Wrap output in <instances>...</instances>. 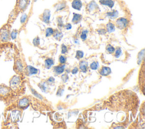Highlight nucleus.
<instances>
[{"mask_svg": "<svg viewBox=\"0 0 145 129\" xmlns=\"http://www.w3.org/2000/svg\"><path fill=\"white\" fill-rule=\"evenodd\" d=\"M9 87L12 89L13 93L17 98L22 95L24 92V83L23 77L20 75H14L9 80Z\"/></svg>", "mask_w": 145, "mask_h": 129, "instance_id": "nucleus-1", "label": "nucleus"}, {"mask_svg": "<svg viewBox=\"0 0 145 129\" xmlns=\"http://www.w3.org/2000/svg\"><path fill=\"white\" fill-rule=\"evenodd\" d=\"M17 99L9 86L5 84H0V101L5 105L6 107Z\"/></svg>", "mask_w": 145, "mask_h": 129, "instance_id": "nucleus-2", "label": "nucleus"}, {"mask_svg": "<svg viewBox=\"0 0 145 129\" xmlns=\"http://www.w3.org/2000/svg\"><path fill=\"white\" fill-rule=\"evenodd\" d=\"M15 52L14 54V66H13V69L14 72H15L16 75H20L21 76L23 77L25 73V70L26 67H24L23 62L19 55V51L18 49L15 47Z\"/></svg>", "mask_w": 145, "mask_h": 129, "instance_id": "nucleus-3", "label": "nucleus"}, {"mask_svg": "<svg viewBox=\"0 0 145 129\" xmlns=\"http://www.w3.org/2000/svg\"><path fill=\"white\" fill-rule=\"evenodd\" d=\"M11 26L12 24L6 23L0 29V46L6 44L10 41Z\"/></svg>", "mask_w": 145, "mask_h": 129, "instance_id": "nucleus-4", "label": "nucleus"}, {"mask_svg": "<svg viewBox=\"0 0 145 129\" xmlns=\"http://www.w3.org/2000/svg\"><path fill=\"white\" fill-rule=\"evenodd\" d=\"M29 4V0H17L14 10L19 14L21 12H23L27 9Z\"/></svg>", "mask_w": 145, "mask_h": 129, "instance_id": "nucleus-5", "label": "nucleus"}, {"mask_svg": "<svg viewBox=\"0 0 145 129\" xmlns=\"http://www.w3.org/2000/svg\"><path fill=\"white\" fill-rule=\"evenodd\" d=\"M129 21L127 18H119L116 20V27L120 30H123L128 27L129 24Z\"/></svg>", "mask_w": 145, "mask_h": 129, "instance_id": "nucleus-6", "label": "nucleus"}, {"mask_svg": "<svg viewBox=\"0 0 145 129\" xmlns=\"http://www.w3.org/2000/svg\"><path fill=\"white\" fill-rule=\"evenodd\" d=\"M51 18V11L48 9L44 10L42 16V20L45 24H49Z\"/></svg>", "mask_w": 145, "mask_h": 129, "instance_id": "nucleus-7", "label": "nucleus"}, {"mask_svg": "<svg viewBox=\"0 0 145 129\" xmlns=\"http://www.w3.org/2000/svg\"><path fill=\"white\" fill-rule=\"evenodd\" d=\"M37 71H38V70L34 67H32V66H27L26 68L24 75L27 76L35 75V74L37 73Z\"/></svg>", "mask_w": 145, "mask_h": 129, "instance_id": "nucleus-8", "label": "nucleus"}, {"mask_svg": "<svg viewBox=\"0 0 145 129\" xmlns=\"http://www.w3.org/2000/svg\"><path fill=\"white\" fill-rule=\"evenodd\" d=\"M111 69L108 67H102L99 70V73L103 76H107L111 73Z\"/></svg>", "mask_w": 145, "mask_h": 129, "instance_id": "nucleus-9", "label": "nucleus"}, {"mask_svg": "<svg viewBox=\"0 0 145 129\" xmlns=\"http://www.w3.org/2000/svg\"><path fill=\"white\" fill-rule=\"evenodd\" d=\"M72 6L75 10H80L82 7V2L81 0H73L72 3Z\"/></svg>", "mask_w": 145, "mask_h": 129, "instance_id": "nucleus-10", "label": "nucleus"}, {"mask_svg": "<svg viewBox=\"0 0 145 129\" xmlns=\"http://www.w3.org/2000/svg\"><path fill=\"white\" fill-rule=\"evenodd\" d=\"M99 3L102 5L108 6L109 8H112L115 5L113 0H99Z\"/></svg>", "mask_w": 145, "mask_h": 129, "instance_id": "nucleus-11", "label": "nucleus"}, {"mask_svg": "<svg viewBox=\"0 0 145 129\" xmlns=\"http://www.w3.org/2000/svg\"><path fill=\"white\" fill-rule=\"evenodd\" d=\"M65 68V65L64 64H62V65H59L56 66V67H54L53 69L54 72L56 73L57 75H60V74L64 72Z\"/></svg>", "mask_w": 145, "mask_h": 129, "instance_id": "nucleus-12", "label": "nucleus"}, {"mask_svg": "<svg viewBox=\"0 0 145 129\" xmlns=\"http://www.w3.org/2000/svg\"><path fill=\"white\" fill-rule=\"evenodd\" d=\"M82 19V16L80 14L73 13V18L72 19V22L74 24H77L81 21Z\"/></svg>", "mask_w": 145, "mask_h": 129, "instance_id": "nucleus-13", "label": "nucleus"}, {"mask_svg": "<svg viewBox=\"0 0 145 129\" xmlns=\"http://www.w3.org/2000/svg\"><path fill=\"white\" fill-rule=\"evenodd\" d=\"M96 8H98V5L94 1H93L87 5V10L88 12H91V11L95 10Z\"/></svg>", "mask_w": 145, "mask_h": 129, "instance_id": "nucleus-14", "label": "nucleus"}, {"mask_svg": "<svg viewBox=\"0 0 145 129\" xmlns=\"http://www.w3.org/2000/svg\"><path fill=\"white\" fill-rule=\"evenodd\" d=\"M88 68V63L85 60H82L80 63V69L82 72L86 73Z\"/></svg>", "mask_w": 145, "mask_h": 129, "instance_id": "nucleus-15", "label": "nucleus"}, {"mask_svg": "<svg viewBox=\"0 0 145 129\" xmlns=\"http://www.w3.org/2000/svg\"><path fill=\"white\" fill-rule=\"evenodd\" d=\"M118 16V12L117 10H113L112 11H109L107 13V17L109 18H111V19H114L116 18Z\"/></svg>", "mask_w": 145, "mask_h": 129, "instance_id": "nucleus-16", "label": "nucleus"}, {"mask_svg": "<svg viewBox=\"0 0 145 129\" xmlns=\"http://www.w3.org/2000/svg\"><path fill=\"white\" fill-rule=\"evenodd\" d=\"M53 35V37L56 39L57 40L60 41L62 38V37H63V34H62V33L61 32V31L57 30H56L55 31L54 30V33Z\"/></svg>", "mask_w": 145, "mask_h": 129, "instance_id": "nucleus-17", "label": "nucleus"}, {"mask_svg": "<svg viewBox=\"0 0 145 129\" xmlns=\"http://www.w3.org/2000/svg\"><path fill=\"white\" fill-rule=\"evenodd\" d=\"M106 31L109 33H111L114 32L115 31V24L112 22H109L106 25Z\"/></svg>", "mask_w": 145, "mask_h": 129, "instance_id": "nucleus-18", "label": "nucleus"}, {"mask_svg": "<svg viewBox=\"0 0 145 129\" xmlns=\"http://www.w3.org/2000/svg\"><path fill=\"white\" fill-rule=\"evenodd\" d=\"M54 64V61L52 59L48 58L45 61V67L46 68L49 69L52 67V66Z\"/></svg>", "mask_w": 145, "mask_h": 129, "instance_id": "nucleus-19", "label": "nucleus"}, {"mask_svg": "<svg viewBox=\"0 0 145 129\" xmlns=\"http://www.w3.org/2000/svg\"><path fill=\"white\" fill-rule=\"evenodd\" d=\"M66 7V3L65 2H62L57 5L56 6V11H60L64 9Z\"/></svg>", "mask_w": 145, "mask_h": 129, "instance_id": "nucleus-20", "label": "nucleus"}, {"mask_svg": "<svg viewBox=\"0 0 145 129\" xmlns=\"http://www.w3.org/2000/svg\"><path fill=\"white\" fill-rule=\"evenodd\" d=\"M54 33V30L52 28L48 27L46 29L45 31V35L47 37H49L51 35H52Z\"/></svg>", "mask_w": 145, "mask_h": 129, "instance_id": "nucleus-21", "label": "nucleus"}, {"mask_svg": "<svg viewBox=\"0 0 145 129\" xmlns=\"http://www.w3.org/2000/svg\"><path fill=\"white\" fill-rule=\"evenodd\" d=\"M115 57H116V58H118V57H120V56L122 54V50L121 49V48L120 47H117V48L116 50L115 51Z\"/></svg>", "mask_w": 145, "mask_h": 129, "instance_id": "nucleus-22", "label": "nucleus"}, {"mask_svg": "<svg viewBox=\"0 0 145 129\" xmlns=\"http://www.w3.org/2000/svg\"><path fill=\"white\" fill-rule=\"evenodd\" d=\"M99 64L98 62H94L90 64L91 69L93 70H96L99 68Z\"/></svg>", "mask_w": 145, "mask_h": 129, "instance_id": "nucleus-23", "label": "nucleus"}, {"mask_svg": "<svg viewBox=\"0 0 145 129\" xmlns=\"http://www.w3.org/2000/svg\"><path fill=\"white\" fill-rule=\"evenodd\" d=\"M84 56V52L82 51L78 50L76 52V56H75V58L77 59H80L83 58Z\"/></svg>", "mask_w": 145, "mask_h": 129, "instance_id": "nucleus-24", "label": "nucleus"}, {"mask_svg": "<svg viewBox=\"0 0 145 129\" xmlns=\"http://www.w3.org/2000/svg\"><path fill=\"white\" fill-rule=\"evenodd\" d=\"M87 34H88V31L87 30H84L82 31V34L80 35V38L83 40H85L87 38Z\"/></svg>", "mask_w": 145, "mask_h": 129, "instance_id": "nucleus-25", "label": "nucleus"}, {"mask_svg": "<svg viewBox=\"0 0 145 129\" xmlns=\"http://www.w3.org/2000/svg\"><path fill=\"white\" fill-rule=\"evenodd\" d=\"M106 49H107V51H108V52L109 53V54H111L114 53L115 51V48L113 47L112 46H111V44H108V45H107V47H106Z\"/></svg>", "mask_w": 145, "mask_h": 129, "instance_id": "nucleus-26", "label": "nucleus"}, {"mask_svg": "<svg viewBox=\"0 0 145 129\" xmlns=\"http://www.w3.org/2000/svg\"><path fill=\"white\" fill-rule=\"evenodd\" d=\"M18 35V30H13L12 31H11L10 32V36H11V39H15L16 36H17Z\"/></svg>", "mask_w": 145, "mask_h": 129, "instance_id": "nucleus-27", "label": "nucleus"}, {"mask_svg": "<svg viewBox=\"0 0 145 129\" xmlns=\"http://www.w3.org/2000/svg\"><path fill=\"white\" fill-rule=\"evenodd\" d=\"M57 23H58V27L60 29H61L64 27V24L63 21H62V18L60 16V17L57 18Z\"/></svg>", "mask_w": 145, "mask_h": 129, "instance_id": "nucleus-28", "label": "nucleus"}, {"mask_svg": "<svg viewBox=\"0 0 145 129\" xmlns=\"http://www.w3.org/2000/svg\"><path fill=\"white\" fill-rule=\"evenodd\" d=\"M33 44L35 46H38L40 44V38L37 36L33 40Z\"/></svg>", "mask_w": 145, "mask_h": 129, "instance_id": "nucleus-29", "label": "nucleus"}, {"mask_svg": "<svg viewBox=\"0 0 145 129\" xmlns=\"http://www.w3.org/2000/svg\"><path fill=\"white\" fill-rule=\"evenodd\" d=\"M66 61V58L64 55H60L59 57V62L61 64H65Z\"/></svg>", "mask_w": 145, "mask_h": 129, "instance_id": "nucleus-30", "label": "nucleus"}, {"mask_svg": "<svg viewBox=\"0 0 145 129\" xmlns=\"http://www.w3.org/2000/svg\"><path fill=\"white\" fill-rule=\"evenodd\" d=\"M67 52V48L65 44H62L61 45V54H65Z\"/></svg>", "mask_w": 145, "mask_h": 129, "instance_id": "nucleus-31", "label": "nucleus"}, {"mask_svg": "<svg viewBox=\"0 0 145 129\" xmlns=\"http://www.w3.org/2000/svg\"><path fill=\"white\" fill-rule=\"evenodd\" d=\"M27 16L26 14H23L21 16V24H24V22H26V20H27Z\"/></svg>", "mask_w": 145, "mask_h": 129, "instance_id": "nucleus-32", "label": "nucleus"}, {"mask_svg": "<svg viewBox=\"0 0 145 129\" xmlns=\"http://www.w3.org/2000/svg\"><path fill=\"white\" fill-rule=\"evenodd\" d=\"M98 32L100 35H104L107 33V31L104 29H100L98 30Z\"/></svg>", "mask_w": 145, "mask_h": 129, "instance_id": "nucleus-33", "label": "nucleus"}, {"mask_svg": "<svg viewBox=\"0 0 145 129\" xmlns=\"http://www.w3.org/2000/svg\"><path fill=\"white\" fill-rule=\"evenodd\" d=\"M61 79L62 80L64 81V82H66L67 80L69 79V77L66 74H64V75H63L61 76Z\"/></svg>", "mask_w": 145, "mask_h": 129, "instance_id": "nucleus-34", "label": "nucleus"}, {"mask_svg": "<svg viewBox=\"0 0 145 129\" xmlns=\"http://www.w3.org/2000/svg\"><path fill=\"white\" fill-rule=\"evenodd\" d=\"M64 91V90L63 88H60L58 89V92H57V96H61L62 94V92H63Z\"/></svg>", "mask_w": 145, "mask_h": 129, "instance_id": "nucleus-35", "label": "nucleus"}, {"mask_svg": "<svg viewBox=\"0 0 145 129\" xmlns=\"http://www.w3.org/2000/svg\"><path fill=\"white\" fill-rule=\"evenodd\" d=\"M65 28L66 30H70L72 28V26L70 24H67L65 26Z\"/></svg>", "mask_w": 145, "mask_h": 129, "instance_id": "nucleus-36", "label": "nucleus"}, {"mask_svg": "<svg viewBox=\"0 0 145 129\" xmlns=\"http://www.w3.org/2000/svg\"><path fill=\"white\" fill-rule=\"evenodd\" d=\"M54 81V79L52 77H51L50 78H49L47 80V82H49V83H52V82H53Z\"/></svg>", "mask_w": 145, "mask_h": 129, "instance_id": "nucleus-37", "label": "nucleus"}, {"mask_svg": "<svg viewBox=\"0 0 145 129\" xmlns=\"http://www.w3.org/2000/svg\"><path fill=\"white\" fill-rule=\"evenodd\" d=\"M78 71V69L77 67H75L72 70V74H76Z\"/></svg>", "mask_w": 145, "mask_h": 129, "instance_id": "nucleus-38", "label": "nucleus"}]
</instances>
